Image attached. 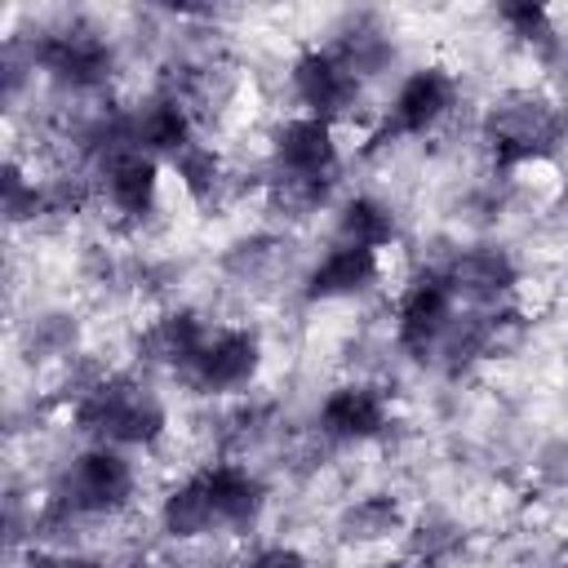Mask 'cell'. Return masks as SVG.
Here are the masks:
<instances>
[{
  "instance_id": "24",
  "label": "cell",
  "mask_w": 568,
  "mask_h": 568,
  "mask_svg": "<svg viewBox=\"0 0 568 568\" xmlns=\"http://www.w3.org/2000/svg\"><path fill=\"white\" fill-rule=\"evenodd\" d=\"M497 18L510 27L515 40H524L528 49L537 53H555L559 49V31H555V18L546 4H532V0H519V4H501Z\"/></svg>"
},
{
  "instance_id": "21",
  "label": "cell",
  "mask_w": 568,
  "mask_h": 568,
  "mask_svg": "<svg viewBox=\"0 0 568 568\" xmlns=\"http://www.w3.org/2000/svg\"><path fill=\"white\" fill-rule=\"evenodd\" d=\"M342 537L346 541H382L390 532L404 528V510L395 497L386 493H368V497H355L346 510H342Z\"/></svg>"
},
{
  "instance_id": "9",
  "label": "cell",
  "mask_w": 568,
  "mask_h": 568,
  "mask_svg": "<svg viewBox=\"0 0 568 568\" xmlns=\"http://www.w3.org/2000/svg\"><path fill=\"white\" fill-rule=\"evenodd\" d=\"M444 275V284L453 288L457 306H470V311H493V306H506V297L515 293L519 284V266L506 248L497 244H470V248H457L448 262L435 266Z\"/></svg>"
},
{
  "instance_id": "25",
  "label": "cell",
  "mask_w": 568,
  "mask_h": 568,
  "mask_svg": "<svg viewBox=\"0 0 568 568\" xmlns=\"http://www.w3.org/2000/svg\"><path fill=\"white\" fill-rule=\"evenodd\" d=\"M27 351L40 359H71L75 355V320L71 315H40L27 324Z\"/></svg>"
},
{
  "instance_id": "15",
  "label": "cell",
  "mask_w": 568,
  "mask_h": 568,
  "mask_svg": "<svg viewBox=\"0 0 568 568\" xmlns=\"http://www.w3.org/2000/svg\"><path fill=\"white\" fill-rule=\"evenodd\" d=\"M200 475H204L217 528H248L262 515L266 488H262V479L244 462H209Z\"/></svg>"
},
{
  "instance_id": "29",
  "label": "cell",
  "mask_w": 568,
  "mask_h": 568,
  "mask_svg": "<svg viewBox=\"0 0 568 568\" xmlns=\"http://www.w3.org/2000/svg\"><path fill=\"white\" fill-rule=\"evenodd\" d=\"M377 568H408V564H404V559H395V564H377Z\"/></svg>"
},
{
  "instance_id": "11",
  "label": "cell",
  "mask_w": 568,
  "mask_h": 568,
  "mask_svg": "<svg viewBox=\"0 0 568 568\" xmlns=\"http://www.w3.org/2000/svg\"><path fill=\"white\" fill-rule=\"evenodd\" d=\"M315 426L333 444H364L390 426V395L377 382H342L324 395Z\"/></svg>"
},
{
  "instance_id": "10",
  "label": "cell",
  "mask_w": 568,
  "mask_h": 568,
  "mask_svg": "<svg viewBox=\"0 0 568 568\" xmlns=\"http://www.w3.org/2000/svg\"><path fill=\"white\" fill-rule=\"evenodd\" d=\"M337 124L320 115H288L271 133V155L266 173H288V178H337Z\"/></svg>"
},
{
  "instance_id": "26",
  "label": "cell",
  "mask_w": 568,
  "mask_h": 568,
  "mask_svg": "<svg viewBox=\"0 0 568 568\" xmlns=\"http://www.w3.org/2000/svg\"><path fill=\"white\" fill-rule=\"evenodd\" d=\"M457 541H462V532H457L448 519H430V524H417V528H413V555H417L422 564L444 559L448 550H457Z\"/></svg>"
},
{
  "instance_id": "17",
  "label": "cell",
  "mask_w": 568,
  "mask_h": 568,
  "mask_svg": "<svg viewBox=\"0 0 568 568\" xmlns=\"http://www.w3.org/2000/svg\"><path fill=\"white\" fill-rule=\"evenodd\" d=\"M213 333V324L195 311H164L160 320L146 324L138 351L151 359V364H169L173 373H182L191 364V355L204 346V337Z\"/></svg>"
},
{
  "instance_id": "23",
  "label": "cell",
  "mask_w": 568,
  "mask_h": 568,
  "mask_svg": "<svg viewBox=\"0 0 568 568\" xmlns=\"http://www.w3.org/2000/svg\"><path fill=\"white\" fill-rule=\"evenodd\" d=\"M44 213H49V182H40L18 160H9L4 164V217L13 226H22V222H36Z\"/></svg>"
},
{
  "instance_id": "14",
  "label": "cell",
  "mask_w": 568,
  "mask_h": 568,
  "mask_svg": "<svg viewBox=\"0 0 568 568\" xmlns=\"http://www.w3.org/2000/svg\"><path fill=\"white\" fill-rule=\"evenodd\" d=\"M377 280H382V253L328 244V253L315 257V266L306 271L302 293L306 302H342V297H359Z\"/></svg>"
},
{
  "instance_id": "4",
  "label": "cell",
  "mask_w": 568,
  "mask_h": 568,
  "mask_svg": "<svg viewBox=\"0 0 568 568\" xmlns=\"http://www.w3.org/2000/svg\"><path fill=\"white\" fill-rule=\"evenodd\" d=\"M27 49H31L36 71H44L58 89H71V93H93L115 75V49L89 22L44 27Z\"/></svg>"
},
{
  "instance_id": "2",
  "label": "cell",
  "mask_w": 568,
  "mask_h": 568,
  "mask_svg": "<svg viewBox=\"0 0 568 568\" xmlns=\"http://www.w3.org/2000/svg\"><path fill=\"white\" fill-rule=\"evenodd\" d=\"M71 422L89 444L129 453V448H151L164 439L169 408L146 382H138L129 373H106L98 386H89L71 404Z\"/></svg>"
},
{
  "instance_id": "1",
  "label": "cell",
  "mask_w": 568,
  "mask_h": 568,
  "mask_svg": "<svg viewBox=\"0 0 568 568\" xmlns=\"http://www.w3.org/2000/svg\"><path fill=\"white\" fill-rule=\"evenodd\" d=\"M479 142L497 169H524L568 142V106L541 89H506L479 120Z\"/></svg>"
},
{
  "instance_id": "18",
  "label": "cell",
  "mask_w": 568,
  "mask_h": 568,
  "mask_svg": "<svg viewBox=\"0 0 568 568\" xmlns=\"http://www.w3.org/2000/svg\"><path fill=\"white\" fill-rule=\"evenodd\" d=\"M399 235V222L390 213L386 200L377 195H351L337 204V217H333V244H346V248H368V253H386Z\"/></svg>"
},
{
  "instance_id": "30",
  "label": "cell",
  "mask_w": 568,
  "mask_h": 568,
  "mask_svg": "<svg viewBox=\"0 0 568 568\" xmlns=\"http://www.w3.org/2000/svg\"><path fill=\"white\" fill-rule=\"evenodd\" d=\"M146 568H173V564H146Z\"/></svg>"
},
{
  "instance_id": "5",
  "label": "cell",
  "mask_w": 568,
  "mask_h": 568,
  "mask_svg": "<svg viewBox=\"0 0 568 568\" xmlns=\"http://www.w3.org/2000/svg\"><path fill=\"white\" fill-rule=\"evenodd\" d=\"M457 106V75L439 62L417 67L399 80V89L390 93L382 124H377V142H399V138H422L430 129H439Z\"/></svg>"
},
{
  "instance_id": "20",
  "label": "cell",
  "mask_w": 568,
  "mask_h": 568,
  "mask_svg": "<svg viewBox=\"0 0 568 568\" xmlns=\"http://www.w3.org/2000/svg\"><path fill=\"white\" fill-rule=\"evenodd\" d=\"M359 80H373L377 71H386V62L395 58V40L386 36V27H377L373 18H351L342 31H337V40L328 44Z\"/></svg>"
},
{
  "instance_id": "7",
  "label": "cell",
  "mask_w": 568,
  "mask_h": 568,
  "mask_svg": "<svg viewBox=\"0 0 568 568\" xmlns=\"http://www.w3.org/2000/svg\"><path fill=\"white\" fill-rule=\"evenodd\" d=\"M262 368V337L257 328H244V324H226V328H213L204 337V346L191 355V364L182 368V377L204 390V395H231L240 386H248Z\"/></svg>"
},
{
  "instance_id": "13",
  "label": "cell",
  "mask_w": 568,
  "mask_h": 568,
  "mask_svg": "<svg viewBox=\"0 0 568 568\" xmlns=\"http://www.w3.org/2000/svg\"><path fill=\"white\" fill-rule=\"evenodd\" d=\"M93 182H98V195L111 204V213L138 222L160 200V160L146 151H120L93 169Z\"/></svg>"
},
{
  "instance_id": "28",
  "label": "cell",
  "mask_w": 568,
  "mask_h": 568,
  "mask_svg": "<svg viewBox=\"0 0 568 568\" xmlns=\"http://www.w3.org/2000/svg\"><path fill=\"white\" fill-rule=\"evenodd\" d=\"M27 568H106V564L93 559V555H80V550L44 546V550H31V555H27Z\"/></svg>"
},
{
  "instance_id": "27",
  "label": "cell",
  "mask_w": 568,
  "mask_h": 568,
  "mask_svg": "<svg viewBox=\"0 0 568 568\" xmlns=\"http://www.w3.org/2000/svg\"><path fill=\"white\" fill-rule=\"evenodd\" d=\"M240 568H306V555L288 541H266L240 559Z\"/></svg>"
},
{
  "instance_id": "19",
  "label": "cell",
  "mask_w": 568,
  "mask_h": 568,
  "mask_svg": "<svg viewBox=\"0 0 568 568\" xmlns=\"http://www.w3.org/2000/svg\"><path fill=\"white\" fill-rule=\"evenodd\" d=\"M169 169H173V178H178V186L186 191L191 204H217L222 191H226V182H231V169H226L222 151L209 146V142H200V138L191 146H182L169 160Z\"/></svg>"
},
{
  "instance_id": "3",
  "label": "cell",
  "mask_w": 568,
  "mask_h": 568,
  "mask_svg": "<svg viewBox=\"0 0 568 568\" xmlns=\"http://www.w3.org/2000/svg\"><path fill=\"white\" fill-rule=\"evenodd\" d=\"M133 497H138V466L129 462V453L89 444L58 470L40 524H75V519L120 515Z\"/></svg>"
},
{
  "instance_id": "12",
  "label": "cell",
  "mask_w": 568,
  "mask_h": 568,
  "mask_svg": "<svg viewBox=\"0 0 568 568\" xmlns=\"http://www.w3.org/2000/svg\"><path fill=\"white\" fill-rule=\"evenodd\" d=\"M124 120H129V142L133 151H146L155 160H173L182 146L195 142V115L191 106L173 93V89H160L133 106H124Z\"/></svg>"
},
{
  "instance_id": "22",
  "label": "cell",
  "mask_w": 568,
  "mask_h": 568,
  "mask_svg": "<svg viewBox=\"0 0 568 568\" xmlns=\"http://www.w3.org/2000/svg\"><path fill=\"white\" fill-rule=\"evenodd\" d=\"M333 178H288V173H266V200L284 217H311L328 204Z\"/></svg>"
},
{
  "instance_id": "6",
  "label": "cell",
  "mask_w": 568,
  "mask_h": 568,
  "mask_svg": "<svg viewBox=\"0 0 568 568\" xmlns=\"http://www.w3.org/2000/svg\"><path fill=\"white\" fill-rule=\"evenodd\" d=\"M457 297L444 284V275L435 266H426L422 275H413L399 297H395V346L413 359H430L435 346L444 342L448 324L457 320Z\"/></svg>"
},
{
  "instance_id": "8",
  "label": "cell",
  "mask_w": 568,
  "mask_h": 568,
  "mask_svg": "<svg viewBox=\"0 0 568 568\" xmlns=\"http://www.w3.org/2000/svg\"><path fill=\"white\" fill-rule=\"evenodd\" d=\"M288 89L302 106V115H320L337 124L364 93V80L333 53V49H302L288 67Z\"/></svg>"
},
{
  "instance_id": "16",
  "label": "cell",
  "mask_w": 568,
  "mask_h": 568,
  "mask_svg": "<svg viewBox=\"0 0 568 568\" xmlns=\"http://www.w3.org/2000/svg\"><path fill=\"white\" fill-rule=\"evenodd\" d=\"M155 524H160V532L173 537V541H195V537L222 532L200 470L186 475V479H178V484L160 497V506H155Z\"/></svg>"
},
{
  "instance_id": "31",
  "label": "cell",
  "mask_w": 568,
  "mask_h": 568,
  "mask_svg": "<svg viewBox=\"0 0 568 568\" xmlns=\"http://www.w3.org/2000/svg\"><path fill=\"white\" fill-rule=\"evenodd\" d=\"M559 568H568V559H564V564H559Z\"/></svg>"
}]
</instances>
